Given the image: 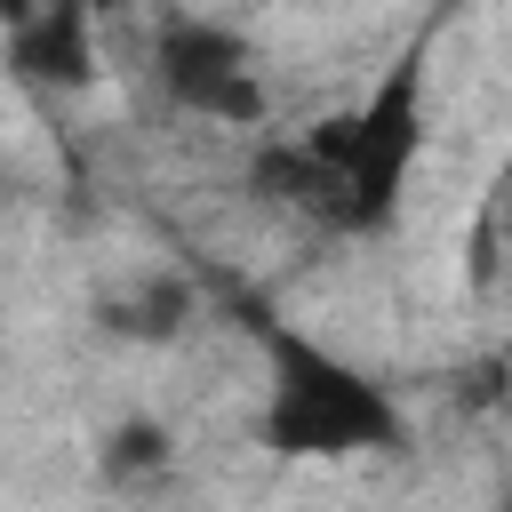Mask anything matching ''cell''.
<instances>
[{
  "mask_svg": "<svg viewBox=\"0 0 512 512\" xmlns=\"http://www.w3.org/2000/svg\"><path fill=\"white\" fill-rule=\"evenodd\" d=\"M504 512H512V472H504Z\"/></svg>",
  "mask_w": 512,
  "mask_h": 512,
  "instance_id": "9c48e42d",
  "label": "cell"
},
{
  "mask_svg": "<svg viewBox=\"0 0 512 512\" xmlns=\"http://www.w3.org/2000/svg\"><path fill=\"white\" fill-rule=\"evenodd\" d=\"M40 8H64V0H0V16L16 24V16H40Z\"/></svg>",
  "mask_w": 512,
  "mask_h": 512,
  "instance_id": "52a82bcc",
  "label": "cell"
},
{
  "mask_svg": "<svg viewBox=\"0 0 512 512\" xmlns=\"http://www.w3.org/2000/svg\"><path fill=\"white\" fill-rule=\"evenodd\" d=\"M152 72H160V96L192 120H216V128H256L264 120L256 48L216 16H168L160 40H152Z\"/></svg>",
  "mask_w": 512,
  "mask_h": 512,
  "instance_id": "3957f363",
  "label": "cell"
},
{
  "mask_svg": "<svg viewBox=\"0 0 512 512\" xmlns=\"http://www.w3.org/2000/svg\"><path fill=\"white\" fill-rule=\"evenodd\" d=\"M8 72L24 88H88L96 80V0H64V8H40V16H16L8 24Z\"/></svg>",
  "mask_w": 512,
  "mask_h": 512,
  "instance_id": "277c9868",
  "label": "cell"
},
{
  "mask_svg": "<svg viewBox=\"0 0 512 512\" xmlns=\"http://www.w3.org/2000/svg\"><path fill=\"white\" fill-rule=\"evenodd\" d=\"M184 320H192V288H184V280H144L128 304H112V328H120V336H144V344L176 336Z\"/></svg>",
  "mask_w": 512,
  "mask_h": 512,
  "instance_id": "8992f818",
  "label": "cell"
},
{
  "mask_svg": "<svg viewBox=\"0 0 512 512\" xmlns=\"http://www.w3.org/2000/svg\"><path fill=\"white\" fill-rule=\"evenodd\" d=\"M248 344L264 352V408H256V440L280 464H344V456H408V408L336 344H320L312 328H296L280 304L264 296H232Z\"/></svg>",
  "mask_w": 512,
  "mask_h": 512,
  "instance_id": "7a4b0ae2",
  "label": "cell"
},
{
  "mask_svg": "<svg viewBox=\"0 0 512 512\" xmlns=\"http://www.w3.org/2000/svg\"><path fill=\"white\" fill-rule=\"evenodd\" d=\"M112 8H128V0H96V16H112Z\"/></svg>",
  "mask_w": 512,
  "mask_h": 512,
  "instance_id": "ba28073f",
  "label": "cell"
},
{
  "mask_svg": "<svg viewBox=\"0 0 512 512\" xmlns=\"http://www.w3.org/2000/svg\"><path fill=\"white\" fill-rule=\"evenodd\" d=\"M104 480L112 488H144V480H160L168 464H176V440H168V424H152V416H120L112 432H104Z\"/></svg>",
  "mask_w": 512,
  "mask_h": 512,
  "instance_id": "5b68a950",
  "label": "cell"
},
{
  "mask_svg": "<svg viewBox=\"0 0 512 512\" xmlns=\"http://www.w3.org/2000/svg\"><path fill=\"white\" fill-rule=\"evenodd\" d=\"M424 72H432V32H416L384 64V80L368 88V104L352 120H328L320 136H296V144H256L248 192L272 208H296L344 240L392 232L408 176L424 160Z\"/></svg>",
  "mask_w": 512,
  "mask_h": 512,
  "instance_id": "6da1fadb",
  "label": "cell"
}]
</instances>
